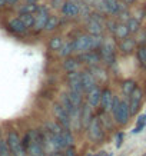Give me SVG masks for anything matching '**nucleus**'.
<instances>
[{
  "instance_id": "f3484780",
  "label": "nucleus",
  "mask_w": 146,
  "mask_h": 156,
  "mask_svg": "<svg viewBox=\"0 0 146 156\" xmlns=\"http://www.w3.org/2000/svg\"><path fill=\"white\" fill-rule=\"evenodd\" d=\"M100 95H102V92H100V89L98 86L93 87L92 90H89L87 92V103L90 106H98L100 102Z\"/></svg>"
},
{
  "instance_id": "ea45409f",
  "label": "nucleus",
  "mask_w": 146,
  "mask_h": 156,
  "mask_svg": "<svg viewBox=\"0 0 146 156\" xmlns=\"http://www.w3.org/2000/svg\"><path fill=\"white\" fill-rule=\"evenodd\" d=\"M143 128H145V125H137L136 128H135V129H133V130H132V133H139V132H141V130H142V129H143Z\"/></svg>"
},
{
  "instance_id": "4be33fe9",
  "label": "nucleus",
  "mask_w": 146,
  "mask_h": 156,
  "mask_svg": "<svg viewBox=\"0 0 146 156\" xmlns=\"http://www.w3.org/2000/svg\"><path fill=\"white\" fill-rule=\"evenodd\" d=\"M46 129L49 130V132H52L53 135H56V136H60L62 135V132L65 130V128L62 126L59 122H47L46 123Z\"/></svg>"
},
{
  "instance_id": "423d86ee",
  "label": "nucleus",
  "mask_w": 146,
  "mask_h": 156,
  "mask_svg": "<svg viewBox=\"0 0 146 156\" xmlns=\"http://www.w3.org/2000/svg\"><path fill=\"white\" fill-rule=\"evenodd\" d=\"M142 99H143V92H142L139 87L133 90L130 93V102H129V109H130V115L137 113V110L141 108Z\"/></svg>"
},
{
  "instance_id": "9b49d317",
  "label": "nucleus",
  "mask_w": 146,
  "mask_h": 156,
  "mask_svg": "<svg viewBox=\"0 0 146 156\" xmlns=\"http://www.w3.org/2000/svg\"><path fill=\"white\" fill-rule=\"evenodd\" d=\"M113 99L115 96L109 89L102 90V95H100V105L103 108L105 112H112V105H113Z\"/></svg>"
},
{
  "instance_id": "ddd939ff",
  "label": "nucleus",
  "mask_w": 146,
  "mask_h": 156,
  "mask_svg": "<svg viewBox=\"0 0 146 156\" xmlns=\"http://www.w3.org/2000/svg\"><path fill=\"white\" fill-rule=\"evenodd\" d=\"M9 29L16 34H24L27 32L26 24L20 20V17H14V19L9 20Z\"/></svg>"
},
{
  "instance_id": "f257e3e1",
  "label": "nucleus",
  "mask_w": 146,
  "mask_h": 156,
  "mask_svg": "<svg viewBox=\"0 0 146 156\" xmlns=\"http://www.w3.org/2000/svg\"><path fill=\"white\" fill-rule=\"evenodd\" d=\"M7 143H9V147L12 153L14 156H24L26 155V149L23 146V142L20 140L19 135L16 132H10L9 136H7Z\"/></svg>"
},
{
  "instance_id": "c756f323",
  "label": "nucleus",
  "mask_w": 146,
  "mask_h": 156,
  "mask_svg": "<svg viewBox=\"0 0 146 156\" xmlns=\"http://www.w3.org/2000/svg\"><path fill=\"white\" fill-rule=\"evenodd\" d=\"M20 20L26 24V27H33L34 24V14H20Z\"/></svg>"
},
{
  "instance_id": "37998d69",
  "label": "nucleus",
  "mask_w": 146,
  "mask_h": 156,
  "mask_svg": "<svg viewBox=\"0 0 146 156\" xmlns=\"http://www.w3.org/2000/svg\"><path fill=\"white\" fill-rule=\"evenodd\" d=\"M50 156H62V155H60V153H59V152H53V153H52V155H50Z\"/></svg>"
},
{
  "instance_id": "b1692460",
  "label": "nucleus",
  "mask_w": 146,
  "mask_h": 156,
  "mask_svg": "<svg viewBox=\"0 0 146 156\" xmlns=\"http://www.w3.org/2000/svg\"><path fill=\"white\" fill-rule=\"evenodd\" d=\"M59 103H60L62 106H63V108L69 112V115L73 113V112H75V109H77V108H75V106L72 105L70 99H69V96H67L66 93H62V95H60V100H59Z\"/></svg>"
},
{
  "instance_id": "5701e85b",
  "label": "nucleus",
  "mask_w": 146,
  "mask_h": 156,
  "mask_svg": "<svg viewBox=\"0 0 146 156\" xmlns=\"http://www.w3.org/2000/svg\"><path fill=\"white\" fill-rule=\"evenodd\" d=\"M67 96H69V99H70L72 105H73L75 108H82V105H83V98H82V93H77V92L70 90V92L67 93Z\"/></svg>"
},
{
  "instance_id": "e433bc0d",
  "label": "nucleus",
  "mask_w": 146,
  "mask_h": 156,
  "mask_svg": "<svg viewBox=\"0 0 146 156\" xmlns=\"http://www.w3.org/2000/svg\"><path fill=\"white\" fill-rule=\"evenodd\" d=\"M136 42L141 43V44H145V42H146V32H141V33H139V37H137Z\"/></svg>"
},
{
  "instance_id": "4468645a",
  "label": "nucleus",
  "mask_w": 146,
  "mask_h": 156,
  "mask_svg": "<svg viewBox=\"0 0 146 156\" xmlns=\"http://www.w3.org/2000/svg\"><path fill=\"white\" fill-rule=\"evenodd\" d=\"M90 120H92V112H90L89 103L82 105V108H80V126L83 129H87Z\"/></svg>"
},
{
  "instance_id": "39448f33",
  "label": "nucleus",
  "mask_w": 146,
  "mask_h": 156,
  "mask_svg": "<svg viewBox=\"0 0 146 156\" xmlns=\"http://www.w3.org/2000/svg\"><path fill=\"white\" fill-rule=\"evenodd\" d=\"M49 16H50V14H49L47 7H39L37 12H36V14H34V24H33L34 32H40V30L45 29Z\"/></svg>"
},
{
  "instance_id": "a211bd4d",
  "label": "nucleus",
  "mask_w": 146,
  "mask_h": 156,
  "mask_svg": "<svg viewBox=\"0 0 146 156\" xmlns=\"http://www.w3.org/2000/svg\"><path fill=\"white\" fill-rule=\"evenodd\" d=\"M135 46H136V42L133 40V39H129V37H125L122 39V43H120V46L119 49L122 50V53H132L135 50Z\"/></svg>"
},
{
  "instance_id": "dca6fc26",
  "label": "nucleus",
  "mask_w": 146,
  "mask_h": 156,
  "mask_svg": "<svg viewBox=\"0 0 146 156\" xmlns=\"http://www.w3.org/2000/svg\"><path fill=\"white\" fill-rule=\"evenodd\" d=\"M105 5H106V10L108 13H112V14H116L119 12H123L125 6L119 2V0H103Z\"/></svg>"
},
{
  "instance_id": "f8f14e48",
  "label": "nucleus",
  "mask_w": 146,
  "mask_h": 156,
  "mask_svg": "<svg viewBox=\"0 0 146 156\" xmlns=\"http://www.w3.org/2000/svg\"><path fill=\"white\" fill-rule=\"evenodd\" d=\"M62 13L66 17H76L80 13V7L75 2H65L63 6H62Z\"/></svg>"
},
{
  "instance_id": "2f4dec72",
  "label": "nucleus",
  "mask_w": 146,
  "mask_h": 156,
  "mask_svg": "<svg viewBox=\"0 0 146 156\" xmlns=\"http://www.w3.org/2000/svg\"><path fill=\"white\" fill-rule=\"evenodd\" d=\"M62 44H63V42H62V39L59 37V36H56V37H52V39H50V43H49V48H50V50H59Z\"/></svg>"
},
{
  "instance_id": "4c0bfd02",
  "label": "nucleus",
  "mask_w": 146,
  "mask_h": 156,
  "mask_svg": "<svg viewBox=\"0 0 146 156\" xmlns=\"http://www.w3.org/2000/svg\"><path fill=\"white\" fill-rule=\"evenodd\" d=\"M122 140H123V133H118V136H116V146L118 147L122 146Z\"/></svg>"
},
{
  "instance_id": "6e6552de",
  "label": "nucleus",
  "mask_w": 146,
  "mask_h": 156,
  "mask_svg": "<svg viewBox=\"0 0 146 156\" xmlns=\"http://www.w3.org/2000/svg\"><path fill=\"white\" fill-rule=\"evenodd\" d=\"M100 57L105 63L108 65H112L113 60H115V55H113V46L110 42H105L102 46H100Z\"/></svg>"
},
{
  "instance_id": "7c9ffc66",
  "label": "nucleus",
  "mask_w": 146,
  "mask_h": 156,
  "mask_svg": "<svg viewBox=\"0 0 146 156\" xmlns=\"http://www.w3.org/2000/svg\"><path fill=\"white\" fill-rule=\"evenodd\" d=\"M139 24H141V20L136 19V17L129 19V23H127L129 32H130V33H135V32H137V30H139Z\"/></svg>"
},
{
  "instance_id": "79ce46f5",
  "label": "nucleus",
  "mask_w": 146,
  "mask_h": 156,
  "mask_svg": "<svg viewBox=\"0 0 146 156\" xmlns=\"http://www.w3.org/2000/svg\"><path fill=\"white\" fill-rule=\"evenodd\" d=\"M6 2H7V3H9V5H14V3H16V2H17V0H6Z\"/></svg>"
},
{
  "instance_id": "cd10ccee",
  "label": "nucleus",
  "mask_w": 146,
  "mask_h": 156,
  "mask_svg": "<svg viewBox=\"0 0 146 156\" xmlns=\"http://www.w3.org/2000/svg\"><path fill=\"white\" fill-rule=\"evenodd\" d=\"M90 72H92V75L94 76L96 82H98V80H102V82L106 80V73H105V70H102L99 66H93Z\"/></svg>"
},
{
  "instance_id": "bb28decb",
  "label": "nucleus",
  "mask_w": 146,
  "mask_h": 156,
  "mask_svg": "<svg viewBox=\"0 0 146 156\" xmlns=\"http://www.w3.org/2000/svg\"><path fill=\"white\" fill-rule=\"evenodd\" d=\"M136 87H137L136 83H135L133 80H130V79H129V80H125V82L122 83V90H123V93H125V95H127V96H130V93H132V92L136 89Z\"/></svg>"
},
{
  "instance_id": "58836bf2",
  "label": "nucleus",
  "mask_w": 146,
  "mask_h": 156,
  "mask_svg": "<svg viewBox=\"0 0 146 156\" xmlns=\"http://www.w3.org/2000/svg\"><path fill=\"white\" fill-rule=\"evenodd\" d=\"M137 125H145V126H146V116H145V115L139 116V119H137Z\"/></svg>"
},
{
  "instance_id": "c03bdc74",
  "label": "nucleus",
  "mask_w": 146,
  "mask_h": 156,
  "mask_svg": "<svg viewBox=\"0 0 146 156\" xmlns=\"http://www.w3.org/2000/svg\"><path fill=\"white\" fill-rule=\"evenodd\" d=\"M26 2H27V3H36L37 0H26Z\"/></svg>"
},
{
  "instance_id": "f704fd0d",
  "label": "nucleus",
  "mask_w": 146,
  "mask_h": 156,
  "mask_svg": "<svg viewBox=\"0 0 146 156\" xmlns=\"http://www.w3.org/2000/svg\"><path fill=\"white\" fill-rule=\"evenodd\" d=\"M63 3H65V0H52V7H55V9H59L62 6H63Z\"/></svg>"
},
{
  "instance_id": "c85d7f7f",
  "label": "nucleus",
  "mask_w": 146,
  "mask_h": 156,
  "mask_svg": "<svg viewBox=\"0 0 146 156\" xmlns=\"http://www.w3.org/2000/svg\"><path fill=\"white\" fill-rule=\"evenodd\" d=\"M57 24H59V19H57L56 16H49L45 29H46L47 32H52V30H55L57 27Z\"/></svg>"
},
{
  "instance_id": "1a4fd4ad",
  "label": "nucleus",
  "mask_w": 146,
  "mask_h": 156,
  "mask_svg": "<svg viewBox=\"0 0 146 156\" xmlns=\"http://www.w3.org/2000/svg\"><path fill=\"white\" fill-rule=\"evenodd\" d=\"M80 79H82V85H83V89H85V92H89V90H92L93 87H96L98 86V82H96V79H94V76L92 75V72H82L80 73Z\"/></svg>"
},
{
  "instance_id": "0eeeda50",
  "label": "nucleus",
  "mask_w": 146,
  "mask_h": 156,
  "mask_svg": "<svg viewBox=\"0 0 146 156\" xmlns=\"http://www.w3.org/2000/svg\"><path fill=\"white\" fill-rule=\"evenodd\" d=\"M67 80H69V86H70V90L73 92H77V93H82L83 95V85H82V79H80V73L77 72H72L67 75Z\"/></svg>"
},
{
  "instance_id": "20e7f679",
  "label": "nucleus",
  "mask_w": 146,
  "mask_h": 156,
  "mask_svg": "<svg viewBox=\"0 0 146 156\" xmlns=\"http://www.w3.org/2000/svg\"><path fill=\"white\" fill-rule=\"evenodd\" d=\"M87 129H89V136L92 140H94V142L102 140V137H103V126H102V120L99 118H92Z\"/></svg>"
},
{
  "instance_id": "412c9836",
  "label": "nucleus",
  "mask_w": 146,
  "mask_h": 156,
  "mask_svg": "<svg viewBox=\"0 0 146 156\" xmlns=\"http://www.w3.org/2000/svg\"><path fill=\"white\" fill-rule=\"evenodd\" d=\"M57 52H59V56H60V57H69L72 53L75 52V49H73V42L63 43Z\"/></svg>"
},
{
  "instance_id": "c9c22d12",
  "label": "nucleus",
  "mask_w": 146,
  "mask_h": 156,
  "mask_svg": "<svg viewBox=\"0 0 146 156\" xmlns=\"http://www.w3.org/2000/svg\"><path fill=\"white\" fill-rule=\"evenodd\" d=\"M65 156H77V153H76V151L73 149V146H69V147H66Z\"/></svg>"
},
{
  "instance_id": "2eb2a0df",
  "label": "nucleus",
  "mask_w": 146,
  "mask_h": 156,
  "mask_svg": "<svg viewBox=\"0 0 146 156\" xmlns=\"http://www.w3.org/2000/svg\"><path fill=\"white\" fill-rule=\"evenodd\" d=\"M102 20H99L98 17L92 16L89 20H87V30L90 32V34H100L102 33Z\"/></svg>"
},
{
  "instance_id": "72a5a7b5",
  "label": "nucleus",
  "mask_w": 146,
  "mask_h": 156,
  "mask_svg": "<svg viewBox=\"0 0 146 156\" xmlns=\"http://www.w3.org/2000/svg\"><path fill=\"white\" fill-rule=\"evenodd\" d=\"M12 151L9 147L7 140H0V156H10Z\"/></svg>"
},
{
  "instance_id": "473e14b6",
  "label": "nucleus",
  "mask_w": 146,
  "mask_h": 156,
  "mask_svg": "<svg viewBox=\"0 0 146 156\" xmlns=\"http://www.w3.org/2000/svg\"><path fill=\"white\" fill-rule=\"evenodd\" d=\"M137 59L141 62V65L146 69V46H141L137 50Z\"/></svg>"
},
{
  "instance_id": "6ab92c4d",
  "label": "nucleus",
  "mask_w": 146,
  "mask_h": 156,
  "mask_svg": "<svg viewBox=\"0 0 146 156\" xmlns=\"http://www.w3.org/2000/svg\"><path fill=\"white\" fill-rule=\"evenodd\" d=\"M57 137H59L63 149H66V147H69V146H73V136H72V133L69 132V129H65V130L62 132L60 136H57Z\"/></svg>"
},
{
  "instance_id": "aec40b11",
  "label": "nucleus",
  "mask_w": 146,
  "mask_h": 156,
  "mask_svg": "<svg viewBox=\"0 0 146 156\" xmlns=\"http://www.w3.org/2000/svg\"><path fill=\"white\" fill-rule=\"evenodd\" d=\"M80 66V62L77 59H72V57H66V60L63 63V67L66 69L67 73H72V72H77Z\"/></svg>"
},
{
  "instance_id": "a18cd8bd",
  "label": "nucleus",
  "mask_w": 146,
  "mask_h": 156,
  "mask_svg": "<svg viewBox=\"0 0 146 156\" xmlns=\"http://www.w3.org/2000/svg\"><path fill=\"white\" fill-rule=\"evenodd\" d=\"M123 2H125V3H133L135 0H123Z\"/></svg>"
},
{
  "instance_id": "a19ab883",
  "label": "nucleus",
  "mask_w": 146,
  "mask_h": 156,
  "mask_svg": "<svg viewBox=\"0 0 146 156\" xmlns=\"http://www.w3.org/2000/svg\"><path fill=\"white\" fill-rule=\"evenodd\" d=\"M6 5H7V2H6V0H0V7H5Z\"/></svg>"
},
{
  "instance_id": "f03ea898",
  "label": "nucleus",
  "mask_w": 146,
  "mask_h": 156,
  "mask_svg": "<svg viewBox=\"0 0 146 156\" xmlns=\"http://www.w3.org/2000/svg\"><path fill=\"white\" fill-rule=\"evenodd\" d=\"M113 118L116 120V123L119 125H126L129 122V118H130V109H129V103L127 102H120L118 108L112 112Z\"/></svg>"
},
{
  "instance_id": "9d476101",
  "label": "nucleus",
  "mask_w": 146,
  "mask_h": 156,
  "mask_svg": "<svg viewBox=\"0 0 146 156\" xmlns=\"http://www.w3.org/2000/svg\"><path fill=\"white\" fill-rule=\"evenodd\" d=\"M80 62H83L86 65H89V67H93V66H98L100 63V56L98 55L96 52L93 50H89V52H85V53H80Z\"/></svg>"
},
{
  "instance_id": "7ed1b4c3",
  "label": "nucleus",
  "mask_w": 146,
  "mask_h": 156,
  "mask_svg": "<svg viewBox=\"0 0 146 156\" xmlns=\"http://www.w3.org/2000/svg\"><path fill=\"white\" fill-rule=\"evenodd\" d=\"M53 113L56 116L57 122L60 123L65 129H70L72 128V120H70V115L66 109L63 108L60 103H56L53 106Z\"/></svg>"
},
{
  "instance_id": "a878e982",
  "label": "nucleus",
  "mask_w": 146,
  "mask_h": 156,
  "mask_svg": "<svg viewBox=\"0 0 146 156\" xmlns=\"http://www.w3.org/2000/svg\"><path fill=\"white\" fill-rule=\"evenodd\" d=\"M37 5L36 3H26V5H23L22 7H20L19 13L20 14H34L36 12H37Z\"/></svg>"
},
{
  "instance_id": "393cba45",
  "label": "nucleus",
  "mask_w": 146,
  "mask_h": 156,
  "mask_svg": "<svg viewBox=\"0 0 146 156\" xmlns=\"http://www.w3.org/2000/svg\"><path fill=\"white\" fill-rule=\"evenodd\" d=\"M129 27H127V24H123V23H119L116 24V27H115V34H116V37L119 39H125L129 36Z\"/></svg>"
}]
</instances>
